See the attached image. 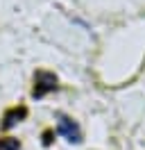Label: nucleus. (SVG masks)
I'll list each match as a JSON object with an SVG mask.
<instances>
[{"mask_svg": "<svg viewBox=\"0 0 145 150\" xmlns=\"http://www.w3.org/2000/svg\"><path fill=\"white\" fill-rule=\"evenodd\" d=\"M57 89H59V80H57L54 73H50V71H36L34 73V89H32L34 100H41Z\"/></svg>", "mask_w": 145, "mask_h": 150, "instance_id": "nucleus-1", "label": "nucleus"}, {"mask_svg": "<svg viewBox=\"0 0 145 150\" xmlns=\"http://www.w3.org/2000/svg\"><path fill=\"white\" fill-rule=\"evenodd\" d=\"M57 134L63 137L68 143H82V130L80 125L66 114H57Z\"/></svg>", "mask_w": 145, "mask_h": 150, "instance_id": "nucleus-2", "label": "nucleus"}, {"mask_svg": "<svg viewBox=\"0 0 145 150\" xmlns=\"http://www.w3.org/2000/svg\"><path fill=\"white\" fill-rule=\"evenodd\" d=\"M25 116H27V109H25V107H14V109H9V112L2 116V130L14 127V125H16V123H20Z\"/></svg>", "mask_w": 145, "mask_h": 150, "instance_id": "nucleus-3", "label": "nucleus"}, {"mask_svg": "<svg viewBox=\"0 0 145 150\" xmlns=\"http://www.w3.org/2000/svg\"><path fill=\"white\" fill-rule=\"evenodd\" d=\"M0 150H20V141L5 137V139H0Z\"/></svg>", "mask_w": 145, "mask_h": 150, "instance_id": "nucleus-4", "label": "nucleus"}]
</instances>
